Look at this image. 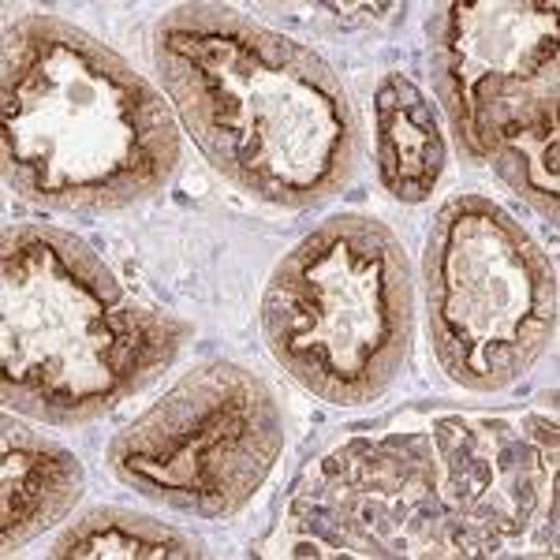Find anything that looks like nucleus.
Segmentation results:
<instances>
[{
	"label": "nucleus",
	"instance_id": "obj_1",
	"mask_svg": "<svg viewBox=\"0 0 560 560\" xmlns=\"http://www.w3.org/2000/svg\"><path fill=\"white\" fill-rule=\"evenodd\" d=\"M553 411L404 408L303 464L266 557H557Z\"/></svg>",
	"mask_w": 560,
	"mask_h": 560
},
{
	"label": "nucleus",
	"instance_id": "obj_7",
	"mask_svg": "<svg viewBox=\"0 0 560 560\" xmlns=\"http://www.w3.org/2000/svg\"><path fill=\"white\" fill-rule=\"evenodd\" d=\"M422 288L433 355L467 393L516 385L557 332L553 266L486 195H456L438 210Z\"/></svg>",
	"mask_w": 560,
	"mask_h": 560
},
{
	"label": "nucleus",
	"instance_id": "obj_10",
	"mask_svg": "<svg viewBox=\"0 0 560 560\" xmlns=\"http://www.w3.org/2000/svg\"><path fill=\"white\" fill-rule=\"evenodd\" d=\"M377 173L396 202H427L445 173V135L419 86L408 75H385L374 94Z\"/></svg>",
	"mask_w": 560,
	"mask_h": 560
},
{
	"label": "nucleus",
	"instance_id": "obj_2",
	"mask_svg": "<svg viewBox=\"0 0 560 560\" xmlns=\"http://www.w3.org/2000/svg\"><path fill=\"white\" fill-rule=\"evenodd\" d=\"M153 68L179 128L243 195L306 210L355 173V108L306 45L232 8L179 4L153 26Z\"/></svg>",
	"mask_w": 560,
	"mask_h": 560
},
{
	"label": "nucleus",
	"instance_id": "obj_5",
	"mask_svg": "<svg viewBox=\"0 0 560 560\" xmlns=\"http://www.w3.org/2000/svg\"><path fill=\"white\" fill-rule=\"evenodd\" d=\"M261 329L288 377L318 400H377L411 351L415 277L404 243L370 217H329L273 269Z\"/></svg>",
	"mask_w": 560,
	"mask_h": 560
},
{
	"label": "nucleus",
	"instance_id": "obj_9",
	"mask_svg": "<svg viewBox=\"0 0 560 560\" xmlns=\"http://www.w3.org/2000/svg\"><path fill=\"white\" fill-rule=\"evenodd\" d=\"M0 549L15 553L75 509L86 475L71 448L15 422L12 415L0 422Z\"/></svg>",
	"mask_w": 560,
	"mask_h": 560
},
{
	"label": "nucleus",
	"instance_id": "obj_4",
	"mask_svg": "<svg viewBox=\"0 0 560 560\" xmlns=\"http://www.w3.org/2000/svg\"><path fill=\"white\" fill-rule=\"evenodd\" d=\"M0 400L49 427H83L176 363L191 325L135 300L94 247L52 224H15L0 250Z\"/></svg>",
	"mask_w": 560,
	"mask_h": 560
},
{
	"label": "nucleus",
	"instance_id": "obj_3",
	"mask_svg": "<svg viewBox=\"0 0 560 560\" xmlns=\"http://www.w3.org/2000/svg\"><path fill=\"white\" fill-rule=\"evenodd\" d=\"M0 94L4 176L49 210H128L179 165L173 105L120 52L57 15L8 31Z\"/></svg>",
	"mask_w": 560,
	"mask_h": 560
},
{
	"label": "nucleus",
	"instance_id": "obj_6",
	"mask_svg": "<svg viewBox=\"0 0 560 560\" xmlns=\"http://www.w3.org/2000/svg\"><path fill=\"white\" fill-rule=\"evenodd\" d=\"M433 79L464 158L557 221V4H448L433 20Z\"/></svg>",
	"mask_w": 560,
	"mask_h": 560
},
{
	"label": "nucleus",
	"instance_id": "obj_8",
	"mask_svg": "<svg viewBox=\"0 0 560 560\" xmlns=\"http://www.w3.org/2000/svg\"><path fill=\"white\" fill-rule=\"evenodd\" d=\"M284 453L273 388L236 363H202L113 438L116 482L198 520H232Z\"/></svg>",
	"mask_w": 560,
	"mask_h": 560
},
{
	"label": "nucleus",
	"instance_id": "obj_11",
	"mask_svg": "<svg viewBox=\"0 0 560 560\" xmlns=\"http://www.w3.org/2000/svg\"><path fill=\"white\" fill-rule=\"evenodd\" d=\"M49 557L57 560H198L202 546L184 535V530L168 527L161 520L139 516V512L116 509H90L83 520L52 541Z\"/></svg>",
	"mask_w": 560,
	"mask_h": 560
}]
</instances>
